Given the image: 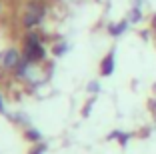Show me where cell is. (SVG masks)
I'll return each instance as SVG.
<instances>
[{
    "label": "cell",
    "instance_id": "6da1fadb",
    "mask_svg": "<svg viewBox=\"0 0 156 154\" xmlns=\"http://www.w3.org/2000/svg\"><path fill=\"white\" fill-rule=\"evenodd\" d=\"M24 58H26L28 62L44 58V48H42V44H40V40H38L36 34H30V36L26 38V46H24Z\"/></svg>",
    "mask_w": 156,
    "mask_h": 154
},
{
    "label": "cell",
    "instance_id": "7a4b0ae2",
    "mask_svg": "<svg viewBox=\"0 0 156 154\" xmlns=\"http://www.w3.org/2000/svg\"><path fill=\"white\" fill-rule=\"evenodd\" d=\"M42 18H44V8L40 6V2H32V4L26 8V14H24V26L32 28V26H36Z\"/></svg>",
    "mask_w": 156,
    "mask_h": 154
},
{
    "label": "cell",
    "instance_id": "3957f363",
    "mask_svg": "<svg viewBox=\"0 0 156 154\" xmlns=\"http://www.w3.org/2000/svg\"><path fill=\"white\" fill-rule=\"evenodd\" d=\"M20 64V54L16 52V50H8L4 56V66L6 68H16Z\"/></svg>",
    "mask_w": 156,
    "mask_h": 154
},
{
    "label": "cell",
    "instance_id": "277c9868",
    "mask_svg": "<svg viewBox=\"0 0 156 154\" xmlns=\"http://www.w3.org/2000/svg\"><path fill=\"white\" fill-rule=\"evenodd\" d=\"M112 70H114V54H108L104 60H102V74H112Z\"/></svg>",
    "mask_w": 156,
    "mask_h": 154
},
{
    "label": "cell",
    "instance_id": "5b68a950",
    "mask_svg": "<svg viewBox=\"0 0 156 154\" xmlns=\"http://www.w3.org/2000/svg\"><path fill=\"white\" fill-rule=\"evenodd\" d=\"M126 24H128V22H120V24H116V26L110 28V32H112V34H122V32L126 30Z\"/></svg>",
    "mask_w": 156,
    "mask_h": 154
},
{
    "label": "cell",
    "instance_id": "8992f818",
    "mask_svg": "<svg viewBox=\"0 0 156 154\" xmlns=\"http://www.w3.org/2000/svg\"><path fill=\"white\" fill-rule=\"evenodd\" d=\"M152 110H154V112H156V104H152Z\"/></svg>",
    "mask_w": 156,
    "mask_h": 154
},
{
    "label": "cell",
    "instance_id": "52a82bcc",
    "mask_svg": "<svg viewBox=\"0 0 156 154\" xmlns=\"http://www.w3.org/2000/svg\"><path fill=\"white\" fill-rule=\"evenodd\" d=\"M32 2H42V0H32Z\"/></svg>",
    "mask_w": 156,
    "mask_h": 154
}]
</instances>
